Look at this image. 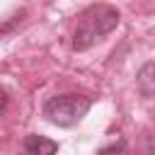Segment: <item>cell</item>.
<instances>
[{
    "instance_id": "cell-3",
    "label": "cell",
    "mask_w": 155,
    "mask_h": 155,
    "mask_svg": "<svg viewBox=\"0 0 155 155\" xmlns=\"http://www.w3.org/2000/svg\"><path fill=\"white\" fill-rule=\"evenodd\" d=\"M58 143L41 136V133H29L24 138V155H56Z\"/></svg>"
},
{
    "instance_id": "cell-5",
    "label": "cell",
    "mask_w": 155,
    "mask_h": 155,
    "mask_svg": "<svg viewBox=\"0 0 155 155\" xmlns=\"http://www.w3.org/2000/svg\"><path fill=\"white\" fill-rule=\"evenodd\" d=\"M5 107H7V94H5L2 90H0V111H2Z\"/></svg>"
},
{
    "instance_id": "cell-1",
    "label": "cell",
    "mask_w": 155,
    "mask_h": 155,
    "mask_svg": "<svg viewBox=\"0 0 155 155\" xmlns=\"http://www.w3.org/2000/svg\"><path fill=\"white\" fill-rule=\"evenodd\" d=\"M121 22V12L114 5H90L80 12L73 31V51H87L94 44L104 41Z\"/></svg>"
},
{
    "instance_id": "cell-2",
    "label": "cell",
    "mask_w": 155,
    "mask_h": 155,
    "mask_svg": "<svg viewBox=\"0 0 155 155\" xmlns=\"http://www.w3.org/2000/svg\"><path fill=\"white\" fill-rule=\"evenodd\" d=\"M90 107H92V99L87 94L68 92V94H56V97L46 99L41 111H44V119L51 121L53 126L70 128V126H75L85 119Z\"/></svg>"
},
{
    "instance_id": "cell-4",
    "label": "cell",
    "mask_w": 155,
    "mask_h": 155,
    "mask_svg": "<svg viewBox=\"0 0 155 155\" xmlns=\"http://www.w3.org/2000/svg\"><path fill=\"white\" fill-rule=\"evenodd\" d=\"M124 153H126V140L124 138H119V143H111V145L99 150V155H124Z\"/></svg>"
}]
</instances>
